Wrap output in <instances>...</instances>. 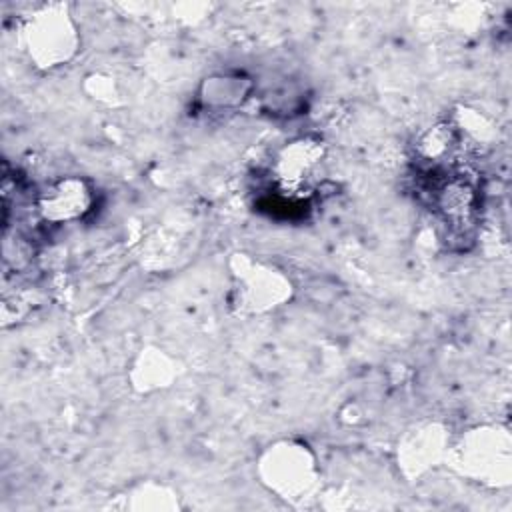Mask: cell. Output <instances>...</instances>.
<instances>
[{
  "mask_svg": "<svg viewBox=\"0 0 512 512\" xmlns=\"http://www.w3.org/2000/svg\"><path fill=\"white\" fill-rule=\"evenodd\" d=\"M258 476L272 494L300 502L318 486L320 468L306 442L284 438L264 448L258 458Z\"/></svg>",
  "mask_w": 512,
  "mask_h": 512,
  "instance_id": "6da1fadb",
  "label": "cell"
},
{
  "mask_svg": "<svg viewBox=\"0 0 512 512\" xmlns=\"http://www.w3.org/2000/svg\"><path fill=\"white\" fill-rule=\"evenodd\" d=\"M234 294L236 304L246 312H268L292 298V282L278 268L236 254Z\"/></svg>",
  "mask_w": 512,
  "mask_h": 512,
  "instance_id": "277c9868",
  "label": "cell"
},
{
  "mask_svg": "<svg viewBox=\"0 0 512 512\" xmlns=\"http://www.w3.org/2000/svg\"><path fill=\"white\" fill-rule=\"evenodd\" d=\"M324 144L314 136H300L284 144L272 162V178L280 192L296 198L310 188L324 162Z\"/></svg>",
  "mask_w": 512,
  "mask_h": 512,
  "instance_id": "52a82bcc",
  "label": "cell"
},
{
  "mask_svg": "<svg viewBox=\"0 0 512 512\" xmlns=\"http://www.w3.org/2000/svg\"><path fill=\"white\" fill-rule=\"evenodd\" d=\"M254 94V80L238 70L214 72L198 86V104L204 110L228 112L244 106Z\"/></svg>",
  "mask_w": 512,
  "mask_h": 512,
  "instance_id": "9c48e42d",
  "label": "cell"
},
{
  "mask_svg": "<svg viewBox=\"0 0 512 512\" xmlns=\"http://www.w3.org/2000/svg\"><path fill=\"white\" fill-rule=\"evenodd\" d=\"M178 376L174 358L160 348H144L130 366V382L138 392H156L168 388Z\"/></svg>",
  "mask_w": 512,
  "mask_h": 512,
  "instance_id": "30bf717a",
  "label": "cell"
},
{
  "mask_svg": "<svg viewBox=\"0 0 512 512\" xmlns=\"http://www.w3.org/2000/svg\"><path fill=\"white\" fill-rule=\"evenodd\" d=\"M396 452L404 474L418 478L450 454V436L436 422L420 424L404 434Z\"/></svg>",
  "mask_w": 512,
  "mask_h": 512,
  "instance_id": "ba28073f",
  "label": "cell"
},
{
  "mask_svg": "<svg viewBox=\"0 0 512 512\" xmlns=\"http://www.w3.org/2000/svg\"><path fill=\"white\" fill-rule=\"evenodd\" d=\"M96 204V190L82 176H60L36 194V212L48 224H70L86 218Z\"/></svg>",
  "mask_w": 512,
  "mask_h": 512,
  "instance_id": "5b68a950",
  "label": "cell"
},
{
  "mask_svg": "<svg viewBox=\"0 0 512 512\" xmlns=\"http://www.w3.org/2000/svg\"><path fill=\"white\" fill-rule=\"evenodd\" d=\"M22 40L34 66L52 70L78 54L80 30L66 4H44L26 20Z\"/></svg>",
  "mask_w": 512,
  "mask_h": 512,
  "instance_id": "7a4b0ae2",
  "label": "cell"
},
{
  "mask_svg": "<svg viewBox=\"0 0 512 512\" xmlns=\"http://www.w3.org/2000/svg\"><path fill=\"white\" fill-rule=\"evenodd\" d=\"M440 172L442 176L432 178V208L452 232L466 236L476 220L478 190L462 172L450 168H440Z\"/></svg>",
  "mask_w": 512,
  "mask_h": 512,
  "instance_id": "8992f818",
  "label": "cell"
},
{
  "mask_svg": "<svg viewBox=\"0 0 512 512\" xmlns=\"http://www.w3.org/2000/svg\"><path fill=\"white\" fill-rule=\"evenodd\" d=\"M166 490H168L166 486L154 484V482L140 484V486H136L130 492V504L128 506L136 508V510H170V508H178L176 494L156 498L158 494H162Z\"/></svg>",
  "mask_w": 512,
  "mask_h": 512,
  "instance_id": "8fae6325",
  "label": "cell"
},
{
  "mask_svg": "<svg viewBox=\"0 0 512 512\" xmlns=\"http://www.w3.org/2000/svg\"><path fill=\"white\" fill-rule=\"evenodd\" d=\"M454 458L462 474L488 484L506 486L512 474L510 434L502 426H478L454 446Z\"/></svg>",
  "mask_w": 512,
  "mask_h": 512,
  "instance_id": "3957f363",
  "label": "cell"
}]
</instances>
